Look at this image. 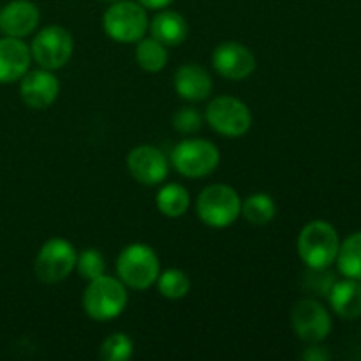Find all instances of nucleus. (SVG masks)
<instances>
[{
    "mask_svg": "<svg viewBox=\"0 0 361 361\" xmlns=\"http://www.w3.org/2000/svg\"><path fill=\"white\" fill-rule=\"evenodd\" d=\"M300 259L307 268L323 270L331 268L341 249L337 229L326 221H312L302 228L296 242Z\"/></svg>",
    "mask_w": 361,
    "mask_h": 361,
    "instance_id": "1",
    "label": "nucleus"
},
{
    "mask_svg": "<svg viewBox=\"0 0 361 361\" xmlns=\"http://www.w3.org/2000/svg\"><path fill=\"white\" fill-rule=\"evenodd\" d=\"M335 263L342 277L361 281V231L353 233L341 242Z\"/></svg>",
    "mask_w": 361,
    "mask_h": 361,
    "instance_id": "20",
    "label": "nucleus"
},
{
    "mask_svg": "<svg viewBox=\"0 0 361 361\" xmlns=\"http://www.w3.org/2000/svg\"><path fill=\"white\" fill-rule=\"evenodd\" d=\"M148 13L140 2L116 0L102 16V28L111 41L120 44H133L143 39L148 32Z\"/></svg>",
    "mask_w": 361,
    "mask_h": 361,
    "instance_id": "4",
    "label": "nucleus"
},
{
    "mask_svg": "<svg viewBox=\"0 0 361 361\" xmlns=\"http://www.w3.org/2000/svg\"><path fill=\"white\" fill-rule=\"evenodd\" d=\"M302 358L307 361H328L331 358V355L328 353V349L324 348V345L310 344V348L305 349V353L302 355Z\"/></svg>",
    "mask_w": 361,
    "mask_h": 361,
    "instance_id": "28",
    "label": "nucleus"
},
{
    "mask_svg": "<svg viewBox=\"0 0 361 361\" xmlns=\"http://www.w3.org/2000/svg\"><path fill=\"white\" fill-rule=\"evenodd\" d=\"M291 326L305 344H321L330 335L334 323L323 303L314 298H303L293 307Z\"/></svg>",
    "mask_w": 361,
    "mask_h": 361,
    "instance_id": "10",
    "label": "nucleus"
},
{
    "mask_svg": "<svg viewBox=\"0 0 361 361\" xmlns=\"http://www.w3.org/2000/svg\"><path fill=\"white\" fill-rule=\"evenodd\" d=\"M212 66L219 76L229 81H242L256 71V56L252 49L240 42L228 41L219 44L212 53Z\"/></svg>",
    "mask_w": 361,
    "mask_h": 361,
    "instance_id": "11",
    "label": "nucleus"
},
{
    "mask_svg": "<svg viewBox=\"0 0 361 361\" xmlns=\"http://www.w3.org/2000/svg\"><path fill=\"white\" fill-rule=\"evenodd\" d=\"M277 214L274 197L264 192L252 194L242 201V215L247 219V222L254 226H267L270 224Z\"/></svg>",
    "mask_w": 361,
    "mask_h": 361,
    "instance_id": "22",
    "label": "nucleus"
},
{
    "mask_svg": "<svg viewBox=\"0 0 361 361\" xmlns=\"http://www.w3.org/2000/svg\"><path fill=\"white\" fill-rule=\"evenodd\" d=\"M155 204H157V210L166 217H182L190 207V194L180 183H166L155 196Z\"/></svg>",
    "mask_w": 361,
    "mask_h": 361,
    "instance_id": "19",
    "label": "nucleus"
},
{
    "mask_svg": "<svg viewBox=\"0 0 361 361\" xmlns=\"http://www.w3.org/2000/svg\"><path fill=\"white\" fill-rule=\"evenodd\" d=\"M203 116L197 109L194 108H182L173 115V127H175L176 133L182 134H196L200 133V129L203 127Z\"/></svg>",
    "mask_w": 361,
    "mask_h": 361,
    "instance_id": "26",
    "label": "nucleus"
},
{
    "mask_svg": "<svg viewBox=\"0 0 361 361\" xmlns=\"http://www.w3.org/2000/svg\"><path fill=\"white\" fill-rule=\"evenodd\" d=\"M155 284H157L159 293L168 300H182L190 291L189 275L178 268H169V270L161 271Z\"/></svg>",
    "mask_w": 361,
    "mask_h": 361,
    "instance_id": "23",
    "label": "nucleus"
},
{
    "mask_svg": "<svg viewBox=\"0 0 361 361\" xmlns=\"http://www.w3.org/2000/svg\"><path fill=\"white\" fill-rule=\"evenodd\" d=\"M102 2H116V0H102Z\"/></svg>",
    "mask_w": 361,
    "mask_h": 361,
    "instance_id": "30",
    "label": "nucleus"
},
{
    "mask_svg": "<svg viewBox=\"0 0 361 361\" xmlns=\"http://www.w3.org/2000/svg\"><path fill=\"white\" fill-rule=\"evenodd\" d=\"M41 13L30 0H11L0 9V32L7 37L23 39L37 28Z\"/></svg>",
    "mask_w": 361,
    "mask_h": 361,
    "instance_id": "14",
    "label": "nucleus"
},
{
    "mask_svg": "<svg viewBox=\"0 0 361 361\" xmlns=\"http://www.w3.org/2000/svg\"><path fill=\"white\" fill-rule=\"evenodd\" d=\"M60 94L59 78L49 69L28 71L20 80V97L30 109H46Z\"/></svg>",
    "mask_w": 361,
    "mask_h": 361,
    "instance_id": "13",
    "label": "nucleus"
},
{
    "mask_svg": "<svg viewBox=\"0 0 361 361\" xmlns=\"http://www.w3.org/2000/svg\"><path fill=\"white\" fill-rule=\"evenodd\" d=\"M173 85H175V92L178 97L189 102H201L207 101L214 90V83L204 67L197 66V63H185V66L178 67L173 78Z\"/></svg>",
    "mask_w": 361,
    "mask_h": 361,
    "instance_id": "16",
    "label": "nucleus"
},
{
    "mask_svg": "<svg viewBox=\"0 0 361 361\" xmlns=\"http://www.w3.org/2000/svg\"><path fill=\"white\" fill-rule=\"evenodd\" d=\"M147 11H161L171 6L175 0H137Z\"/></svg>",
    "mask_w": 361,
    "mask_h": 361,
    "instance_id": "29",
    "label": "nucleus"
},
{
    "mask_svg": "<svg viewBox=\"0 0 361 361\" xmlns=\"http://www.w3.org/2000/svg\"><path fill=\"white\" fill-rule=\"evenodd\" d=\"M127 288L118 277H101L88 281L87 289L83 293V309L90 319L106 323L126 310L127 307Z\"/></svg>",
    "mask_w": 361,
    "mask_h": 361,
    "instance_id": "3",
    "label": "nucleus"
},
{
    "mask_svg": "<svg viewBox=\"0 0 361 361\" xmlns=\"http://www.w3.org/2000/svg\"><path fill=\"white\" fill-rule=\"evenodd\" d=\"M208 126L226 137L245 136L252 127V113L249 106L233 95H219L208 102L204 111Z\"/></svg>",
    "mask_w": 361,
    "mask_h": 361,
    "instance_id": "8",
    "label": "nucleus"
},
{
    "mask_svg": "<svg viewBox=\"0 0 361 361\" xmlns=\"http://www.w3.org/2000/svg\"><path fill=\"white\" fill-rule=\"evenodd\" d=\"M74 51L73 35L67 28L60 25H48L42 27L32 39L30 53L32 60L39 63V67L49 71L62 69L67 66Z\"/></svg>",
    "mask_w": 361,
    "mask_h": 361,
    "instance_id": "9",
    "label": "nucleus"
},
{
    "mask_svg": "<svg viewBox=\"0 0 361 361\" xmlns=\"http://www.w3.org/2000/svg\"><path fill=\"white\" fill-rule=\"evenodd\" d=\"M161 274V261L147 243H130L116 257V275L134 291H147Z\"/></svg>",
    "mask_w": 361,
    "mask_h": 361,
    "instance_id": "2",
    "label": "nucleus"
},
{
    "mask_svg": "<svg viewBox=\"0 0 361 361\" xmlns=\"http://www.w3.org/2000/svg\"><path fill=\"white\" fill-rule=\"evenodd\" d=\"M331 310L342 319H358L361 316V281L344 277L331 286L328 293Z\"/></svg>",
    "mask_w": 361,
    "mask_h": 361,
    "instance_id": "17",
    "label": "nucleus"
},
{
    "mask_svg": "<svg viewBox=\"0 0 361 361\" xmlns=\"http://www.w3.org/2000/svg\"><path fill=\"white\" fill-rule=\"evenodd\" d=\"M76 247L66 238H49L35 256V277L42 284H59L76 270Z\"/></svg>",
    "mask_w": 361,
    "mask_h": 361,
    "instance_id": "7",
    "label": "nucleus"
},
{
    "mask_svg": "<svg viewBox=\"0 0 361 361\" xmlns=\"http://www.w3.org/2000/svg\"><path fill=\"white\" fill-rule=\"evenodd\" d=\"M134 355V342L126 334H113L102 341L99 358L102 361H127Z\"/></svg>",
    "mask_w": 361,
    "mask_h": 361,
    "instance_id": "24",
    "label": "nucleus"
},
{
    "mask_svg": "<svg viewBox=\"0 0 361 361\" xmlns=\"http://www.w3.org/2000/svg\"><path fill=\"white\" fill-rule=\"evenodd\" d=\"M127 169L136 182L150 187L164 182L169 173V161L157 147L140 145L127 155Z\"/></svg>",
    "mask_w": 361,
    "mask_h": 361,
    "instance_id": "12",
    "label": "nucleus"
},
{
    "mask_svg": "<svg viewBox=\"0 0 361 361\" xmlns=\"http://www.w3.org/2000/svg\"><path fill=\"white\" fill-rule=\"evenodd\" d=\"M76 271L85 281H94L106 274V259L97 249H85L78 254Z\"/></svg>",
    "mask_w": 361,
    "mask_h": 361,
    "instance_id": "25",
    "label": "nucleus"
},
{
    "mask_svg": "<svg viewBox=\"0 0 361 361\" xmlns=\"http://www.w3.org/2000/svg\"><path fill=\"white\" fill-rule=\"evenodd\" d=\"M136 62L147 73H161L168 63V48L157 39L143 37L136 42Z\"/></svg>",
    "mask_w": 361,
    "mask_h": 361,
    "instance_id": "21",
    "label": "nucleus"
},
{
    "mask_svg": "<svg viewBox=\"0 0 361 361\" xmlns=\"http://www.w3.org/2000/svg\"><path fill=\"white\" fill-rule=\"evenodd\" d=\"M335 282H337V279H335L334 271H330V268H323V270L309 268V274L305 275L307 289L316 296H328Z\"/></svg>",
    "mask_w": 361,
    "mask_h": 361,
    "instance_id": "27",
    "label": "nucleus"
},
{
    "mask_svg": "<svg viewBox=\"0 0 361 361\" xmlns=\"http://www.w3.org/2000/svg\"><path fill=\"white\" fill-rule=\"evenodd\" d=\"M221 152L212 141L189 137L175 145L169 155V164L185 178H203L219 168Z\"/></svg>",
    "mask_w": 361,
    "mask_h": 361,
    "instance_id": "6",
    "label": "nucleus"
},
{
    "mask_svg": "<svg viewBox=\"0 0 361 361\" xmlns=\"http://www.w3.org/2000/svg\"><path fill=\"white\" fill-rule=\"evenodd\" d=\"M30 46L18 37L0 39V85L20 81L30 71Z\"/></svg>",
    "mask_w": 361,
    "mask_h": 361,
    "instance_id": "15",
    "label": "nucleus"
},
{
    "mask_svg": "<svg viewBox=\"0 0 361 361\" xmlns=\"http://www.w3.org/2000/svg\"><path fill=\"white\" fill-rule=\"evenodd\" d=\"M196 214L208 228H229L242 215V200L231 185L214 183L204 187L197 196Z\"/></svg>",
    "mask_w": 361,
    "mask_h": 361,
    "instance_id": "5",
    "label": "nucleus"
},
{
    "mask_svg": "<svg viewBox=\"0 0 361 361\" xmlns=\"http://www.w3.org/2000/svg\"><path fill=\"white\" fill-rule=\"evenodd\" d=\"M148 32L154 39L168 48V46H178L189 35V23L180 13L171 9H161L148 25Z\"/></svg>",
    "mask_w": 361,
    "mask_h": 361,
    "instance_id": "18",
    "label": "nucleus"
}]
</instances>
